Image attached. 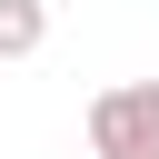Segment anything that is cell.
<instances>
[{"mask_svg":"<svg viewBox=\"0 0 159 159\" xmlns=\"http://www.w3.org/2000/svg\"><path fill=\"white\" fill-rule=\"evenodd\" d=\"M89 159H159V80H119L89 99Z\"/></svg>","mask_w":159,"mask_h":159,"instance_id":"cell-1","label":"cell"},{"mask_svg":"<svg viewBox=\"0 0 159 159\" xmlns=\"http://www.w3.org/2000/svg\"><path fill=\"white\" fill-rule=\"evenodd\" d=\"M50 50V0H0V60H40Z\"/></svg>","mask_w":159,"mask_h":159,"instance_id":"cell-2","label":"cell"}]
</instances>
